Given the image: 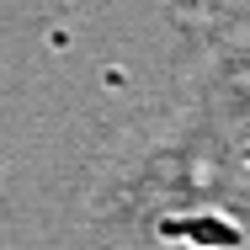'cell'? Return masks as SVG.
Listing matches in <instances>:
<instances>
[{
    "mask_svg": "<svg viewBox=\"0 0 250 250\" xmlns=\"http://www.w3.org/2000/svg\"><path fill=\"white\" fill-rule=\"evenodd\" d=\"M160 240H181L192 250H245V229L224 213H181L160 218Z\"/></svg>",
    "mask_w": 250,
    "mask_h": 250,
    "instance_id": "1",
    "label": "cell"
}]
</instances>
